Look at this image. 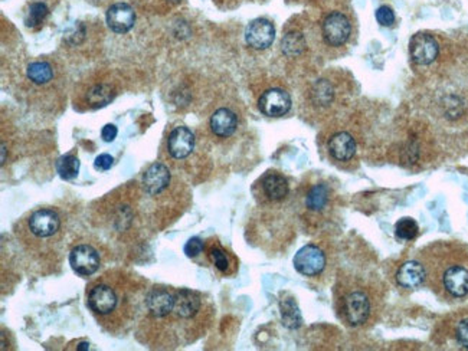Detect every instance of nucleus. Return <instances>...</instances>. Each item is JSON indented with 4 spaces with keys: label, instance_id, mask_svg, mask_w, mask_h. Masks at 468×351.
I'll list each match as a JSON object with an SVG mask.
<instances>
[{
    "label": "nucleus",
    "instance_id": "obj_1",
    "mask_svg": "<svg viewBox=\"0 0 468 351\" xmlns=\"http://www.w3.org/2000/svg\"><path fill=\"white\" fill-rule=\"evenodd\" d=\"M441 265H429L425 268L427 277L434 287L442 288L452 298H464L468 295V256L464 253H449L448 260L441 258Z\"/></svg>",
    "mask_w": 468,
    "mask_h": 351
},
{
    "label": "nucleus",
    "instance_id": "obj_2",
    "mask_svg": "<svg viewBox=\"0 0 468 351\" xmlns=\"http://www.w3.org/2000/svg\"><path fill=\"white\" fill-rule=\"evenodd\" d=\"M337 308L342 320L347 325L359 327L370 318L372 298L365 287L352 284L342 290L337 300Z\"/></svg>",
    "mask_w": 468,
    "mask_h": 351
},
{
    "label": "nucleus",
    "instance_id": "obj_3",
    "mask_svg": "<svg viewBox=\"0 0 468 351\" xmlns=\"http://www.w3.org/2000/svg\"><path fill=\"white\" fill-rule=\"evenodd\" d=\"M294 267L304 277H316L326 267V256L319 246L305 245L295 253Z\"/></svg>",
    "mask_w": 468,
    "mask_h": 351
},
{
    "label": "nucleus",
    "instance_id": "obj_4",
    "mask_svg": "<svg viewBox=\"0 0 468 351\" xmlns=\"http://www.w3.org/2000/svg\"><path fill=\"white\" fill-rule=\"evenodd\" d=\"M69 265L81 277H91L100 270V255L90 245H78L69 253Z\"/></svg>",
    "mask_w": 468,
    "mask_h": 351
},
{
    "label": "nucleus",
    "instance_id": "obj_5",
    "mask_svg": "<svg viewBox=\"0 0 468 351\" xmlns=\"http://www.w3.org/2000/svg\"><path fill=\"white\" fill-rule=\"evenodd\" d=\"M118 305V295L114 288H111L108 284H96L91 287L88 292V307L90 310L100 315L106 317L110 315L117 310Z\"/></svg>",
    "mask_w": 468,
    "mask_h": 351
},
{
    "label": "nucleus",
    "instance_id": "obj_6",
    "mask_svg": "<svg viewBox=\"0 0 468 351\" xmlns=\"http://www.w3.org/2000/svg\"><path fill=\"white\" fill-rule=\"evenodd\" d=\"M352 32L349 19L340 14H330L323 22V38L330 46H342L347 42Z\"/></svg>",
    "mask_w": 468,
    "mask_h": 351
},
{
    "label": "nucleus",
    "instance_id": "obj_7",
    "mask_svg": "<svg viewBox=\"0 0 468 351\" xmlns=\"http://www.w3.org/2000/svg\"><path fill=\"white\" fill-rule=\"evenodd\" d=\"M28 226L35 236L51 238L59 230L61 219L52 209H39L31 215Z\"/></svg>",
    "mask_w": 468,
    "mask_h": 351
},
{
    "label": "nucleus",
    "instance_id": "obj_8",
    "mask_svg": "<svg viewBox=\"0 0 468 351\" xmlns=\"http://www.w3.org/2000/svg\"><path fill=\"white\" fill-rule=\"evenodd\" d=\"M176 295L165 288H154L146 298V307L153 318H166L175 310Z\"/></svg>",
    "mask_w": 468,
    "mask_h": 351
},
{
    "label": "nucleus",
    "instance_id": "obj_9",
    "mask_svg": "<svg viewBox=\"0 0 468 351\" xmlns=\"http://www.w3.org/2000/svg\"><path fill=\"white\" fill-rule=\"evenodd\" d=\"M275 39V28L267 19L253 21L245 31V41L254 49H267Z\"/></svg>",
    "mask_w": 468,
    "mask_h": 351
},
{
    "label": "nucleus",
    "instance_id": "obj_10",
    "mask_svg": "<svg viewBox=\"0 0 468 351\" xmlns=\"http://www.w3.org/2000/svg\"><path fill=\"white\" fill-rule=\"evenodd\" d=\"M410 54L415 63L429 65L438 56V44L428 34H417L410 42Z\"/></svg>",
    "mask_w": 468,
    "mask_h": 351
},
{
    "label": "nucleus",
    "instance_id": "obj_11",
    "mask_svg": "<svg viewBox=\"0 0 468 351\" xmlns=\"http://www.w3.org/2000/svg\"><path fill=\"white\" fill-rule=\"evenodd\" d=\"M261 113L268 117H281L287 114L291 108V98L283 90H268L265 91L258 101Z\"/></svg>",
    "mask_w": 468,
    "mask_h": 351
},
{
    "label": "nucleus",
    "instance_id": "obj_12",
    "mask_svg": "<svg viewBox=\"0 0 468 351\" xmlns=\"http://www.w3.org/2000/svg\"><path fill=\"white\" fill-rule=\"evenodd\" d=\"M169 183H171V171L162 163L151 164L143 176L144 189L151 196L161 195L165 189H168Z\"/></svg>",
    "mask_w": 468,
    "mask_h": 351
},
{
    "label": "nucleus",
    "instance_id": "obj_13",
    "mask_svg": "<svg viewBox=\"0 0 468 351\" xmlns=\"http://www.w3.org/2000/svg\"><path fill=\"white\" fill-rule=\"evenodd\" d=\"M195 147V136L188 127H176L168 138V150L172 157L186 158Z\"/></svg>",
    "mask_w": 468,
    "mask_h": 351
},
{
    "label": "nucleus",
    "instance_id": "obj_14",
    "mask_svg": "<svg viewBox=\"0 0 468 351\" xmlns=\"http://www.w3.org/2000/svg\"><path fill=\"white\" fill-rule=\"evenodd\" d=\"M136 22L134 9L127 4H116L107 11V24L116 34L128 32Z\"/></svg>",
    "mask_w": 468,
    "mask_h": 351
},
{
    "label": "nucleus",
    "instance_id": "obj_15",
    "mask_svg": "<svg viewBox=\"0 0 468 351\" xmlns=\"http://www.w3.org/2000/svg\"><path fill=\"white\" fill-rule=\"evenodd\" d=\"M175 295H176V302H175L173 312L180 320H192L199 314L202 308V298L198 292L190 290H180L176 291Z\"/></svg>",
    "mask_w": 468,
    "mask_h": 351
},
{
    "label": "nucleus",
    "instance_id": "obj_16",
    "mask_svg": "<svg viewBox=\"0 0 468 351\" xmlns=\"http://www.w3.org/2000/svg\"><path fill=\"white\" fill-rule=\"evenodd\" d=\"M427 278V273L422 263L417 260H408L400 268L397 274V281L402 288H418L424 284Z\"/></svg>",
    "mask_w": 468,
    "mask_h": 351
},
{
    "label": "nucleus",
    "instance_id": "obj_17",
    "mask_svg": "<svg viewBox=\"0 0 468 351\" xmlns=\"http://www.w3.org/2000/svg\"><path fill=\"white\" fill-rule=\"evenodd\" d=\"M264 196L271 202H280L288 195V182L280 173H268L261 182Z\"/></svg>",
    "mask_w": 468,
    "mask_h": 351
},
{
    "label": "nucleus",
    "instance_id": "obj_18",
    "mask_svg": "<svg viewBox=\"0 0 468 351\" xmlns=\"http://www.w3.org/2000/svg\"><path fill=\"white\" fill-rule=\"evenodd\" d=\"M330 154L339 161H349L356 154L355 138L347 133H337L329 141Z\"/></svg>",
    "mask_w": 468,
    "mask_h": 351
},
{
    "label": "nucleus",
    "instance_id": "obj_19",
    "mask_svg": "<svg viewBox=\"0 0 468 351\" xmlns=\"http://www.w3.org/2000/svg\"><path fill=\"white\" fill-rule=\"evenodd\" d=\"M238 126L237 116L228 108H219L210 118V128L218 137H229L235 133Z\"/></svg>",
    "mask_w": 468,
    "mask_h": 351
},
{
    "label": "nucleus",
    "instance_id": "obj_20",
    "mask_svg": "<svg viewBox=\"0 0 468 351\" xmlns=\"http://www.w3.org/2000/svg\"><path fill=\"white\" fill-rule=\"evenodd\" d=\"M330 192L326 185H315L305 196V206L311 212H322L329 203Z\"/></svg>",
    "mask_w": 468,
    "mask_h": 351
},
{
    "label": "nucleus",
    "instance_id": "obj_21",
    "mask_svg": "<svg viewBox=\"0 0 468 351\" xmlns=\"http://www.w3.org/2000/svg\"><path fill=\"white\" fill-rule=\"evenodd\" d=\"M280 310H281V317H283V324L287 328H298L302 322L298 305L292 298H285L280 302Z\"/></svg>",
    "mask_w": 468,
    "mask_h": 351
},
{
    "label": "nucleus",
    "instance_id": "obj_22",
    "mask_svg": "<svg viewBox=\"0 0 468 351\" xmlns=\"http://www.w3.org/2000/svg\"><path fill=\"white\" fill-rule=\"evenodd\" d=\"M114 97L113 88L108 83H100L93 86L87 94V103L91 108H98L107 106Z\"/></svg>",
    "mask_w": 468,
    "mask_h": 351
},
{
    "label": "nucleus",
    "instance_id": "obj_23",
    "mask_svg": "<svg viewBox=\"0 0 468 351\" xmlns=\"http://www.w3.org/2000/svg\"><path fill=\"white\" fill-rule=\"evenodd\" d=\"M26 75L34 83L44 85V83H48L54 78V69H52L51 63H48L45 61H38V62H32L28 66Z\"/></svg>",
    "mask_w": 468,
    "mask_h": 351
},
{
    "label": "nucleus",
    "instance_id": "obj_24",
    "mask_svg": "<svg viewBox=\"0 0 468 351\" xmlns=\"http://www.w3.org/2000/svg\"><path fill=\"white\" fill-rule=\"evenodd\" d=\"M56 171L63 180H72L76 178L78 173H80V160L71 154L62 156L56 161Z\"/></svg>",
    "mask_w": 468,
    "mask_h": 351
},
{
    "label": "nucleus",
    "instance_id": "obj_25",
    "mask_svg": "<svg viewBox=\"0 0 468 351\" xmlns=\"http://www.w3.org/2000/svg\"><path fill=\"white\" fill-rule=\"evenodd\" d=\"M304 46H305L304 38L297 32H290L283 38L281 48H283V52L288 56L300 55L302 52Z\"/></svg>",
    "mask_w": 468,
    "mask_h": 351
},
{
    "label": "nucleus",
    "instance_id": "obj_26",
    "mask_svg": "<svg viewBox=\"0 0 468 351\" xmlns=\"http://www.w3.org/2000/svg\"><path fill=\"white\" fill-rule=\"evenodd\" d=\"M419 228L418 223L411 218L401 219L395 226V235L401 240H412L418 236Z\"/></svg>",
    "mask_w": 468,
    "mask_h": 351
},
{
    "label": "nucleus",
    "instance_id": "obj_27",
    "mask_svg": "<svg viewBox=\"0 0 468 351\" xmlns=\"http://www.w3.org/2000/svg\"><path fill=\"white\" fill-rule=\"evenodd\" d=\"M209 258L213 262V265L222 273V274H229L230 273V258L226 253V250L223 248H220L219 245H215L210 248L209 250Z\"/></svg>",
    "mask_w": 468,
    "mask_h": 351
},
{
    "label": "nucleus",
    "instance_id": "obj_28",
    "mask_svg": "<svg viewBox=\"0 0 468 351\" xmlns=\"http://www.w3.org/2000/svg\"><path fill=\"white\" fill-rule=\"evenodd\" d=\"M46 16H48L46 5L41 4V2H36V4H32L29 6V11H28L26 18H25V24L29 28H38Z\"/></svg>",
    "mask_w": 468,
    "mask_h": 351
},
{
    "label": "nucleus",
    "instance_id": "obj_29",
    "mask_svg": "<svg viewBox=\"0 0 468 351\" xmlns=\"http://www.w3.org/2000/svg\"><path fill=\"white\" fill-rule=\"evenodd\" d=\"M315 97H317V103L319 104H329L333 98V93H332V86L327 82H319L316 85V90H315Z\"/></svg>",
    "mask_w": 468,
    "mask_h": 351
},
{
    "label": "nucleus",
    "instance_id": "obj_30",
    "mask_svg": "<svg viewBox=\"0 0 468 351\" xmlns=\"http://www.w3.org/2000/svg\"><path fill=\"white\" fill-rule=\"evenodd\" d=\"M376 19L382 26H391L395 22L394 11L389 6H380L376 11Z\"/></svg>",
    "mask_w": 468,
    "mask_h": 351
},
{
    "label": "nucleus",
    "instance_id": "obj_31",
    "mask_svg": "<svg viewBox=\"0 0 468 351\" xmlns=\"http://www.w3.org/2000/svg\"><path fill=\"white\" fill-rule=\"evenodd\" d=\"M203 250V242L199 238H192L185 245V253L189 258H196Z\"/></svg>",
    "mask_w": 468,
    "mask_h": 351
},
{
    "label": "nucleus",
    "instance_id": "obj_32",
    "mask_svg": "<svg viewBox=\"0 0 468 351\" xmlns=\"http://www.w3.org/2000/svg\"><path fill=\"white\" fill-rule=\"evenodd\" d=\"M455 337L461 345L468 348V318H464L458 322L455 328Z\"/></svg>",
    "mask_w": 468,
    "mask_h": 351
},
{
    "label": "nucleus",
    "instance_id": "obj_33",
    "mask_svg": "<svg viewBox=\"0 0 468 351\" xmlns=\"http://www.w3.org/2000/svg\"><path fill=\"white\" fill-rule=\"evenodd\" d=\"M113 161H114V158H113L110 154H100V156L96 158L94 166H96L97 170H103V171H106V170H110V168H111Z\"/></svg>",
    "mask_w": 468,
    "mask_h": 351
},
{
    "label": "nucleus",
    "instance_id": "obj_34",
    "mask_svg": "<svg viewBox=\"0 0 468 351\" xmlns=\"http://www.w3.org/2000/svg\"><path fill=\"white\" fill-rule=\"evenodd\" d=\"M117 127L114 124H107L103 127V131H101V137L106 143H111L116 140L117 137Z\"/></svg>",
    "mask_w": 468,
    "mask_h": 351
},
{
    "label": "nucleus",
    "instance_id": "obj_35",
    "mask_svg": "<svg viewBox=\"0 0 468 351\" xmlns=\"http://www.w3.org/2000/svg\"><path fill=\"white\" fill-rule=\"evenodd\" d=\"M76 350H90V344L88 342H81L80 345L76 347Z\"/></svg>",
    "mask_w": 468,
    "mask_h": 351
},
{
    "label": "nucleus",
    "instance_id": "obj_36",
    "mask_svg": "<svg viewBox=\"0 0 468 351\" xmlns=\"http://www.w3.org/2000/svg\"><path fill=\"white\" fill-rule=\"evenodd\" d=\"M5 158H6V147L2 146V163H5Z\"/></svg>",
    "mask_w": 468,
    "mask_h": 351
},
{
    "label": "nucleus",
    "instance_id": "obj_37",
    "mask_svg": "<svg viewBox=\"0 0 468 351\" xmlns=\"http://www.w3.org/2000/svg\"><path fill=\"white\" fill-rule=\"evenodd\" d=\"M168 2H171V4H175V5H176V4H180L182 0H168Z\"/></svg>",
    "mask_w": 468,
    "mask_h": 351
}]
</instances>
